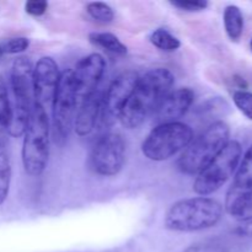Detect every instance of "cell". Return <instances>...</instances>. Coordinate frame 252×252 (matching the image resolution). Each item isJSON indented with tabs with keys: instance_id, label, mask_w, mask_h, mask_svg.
<instances>
[{
	"instance_id": "1",
	"label": "cell",
	"mask_w": 252,
	"mask_h": 252,
	"mask_svg": "<svg viewBox=\"0 0 252 252\" xmlns=\"http://www.w3.org/2000/svg\"><path fill=\"white\" fill-rule=\"evenodd\" d=\"M174 81V74L166 68L150 69L139 76L133 94L120 115L122 125L128 129L139 128L170 93Z\"/></svg>"
},
{
	"instance_id": "2",
	"label": "cell",
	"mask_w": 252,
	"mask_h": 252,
	"mask_svg": "<svg viewBox=\"0 0 252 252\" xmlns=\"http://www.w3.org/2000/svg\"><path fill=\"white\" fill-rule=\"evenodd\" d=\"M223 217V206L209 197H192L175 202L164 218L165 228L180 233L204 230L217 225Z\"/></svg>"
},
{
	"instance_id": "3",
	"label": "cell",
	"mask_w": 252,
	"mask_h": 252,
	"mask_svg": "<svg viewBox=\"0 0 252 252\" xmlns=\"http://www.w3.org/2000/svg\"><path fill=\"white\" fill-rule=\"evenodd\" d=\"M230 129L223 121L209 125L187 145L177 160V169L186 175H198L229 143Z\"/></svg>"
},
{
	"instance_id": "4",
	"label": "cell",
	"mask_w": 252,
	"mask_h": 252,
	"mask_svg": "<svg viewBox=\"0 0 252 252\" xmlns=\"http://www.w3.org/2000/svg\"><path fill=\"white\" fill-rule=\"evenodd\" d=\"M49 158V121L46 108L34 102L22 140L21 160L27 175L37 177L46 170Z\"/></svg>"
},
{
	"instance_id": "5",
	"label": "cell",
	"mask_w": 252,
	"mask_h": 252,
	"mask_svg": "<svg viewBox=\"0 0 252 252\" xmlns=\"http://www.w3.org/2000/svg\"><path fill=\"white\" fill-rule=\"evenodd\" d=\"M32 75L33 65L27 57L15 59L10 73V86L14 96V103L11 105V122L9 127V135L14 138L24 135L33 107Z\"/></svg>"
},
{
	"instance_id": "6",
	"label": "cell",
	"mask_w": 252,
	"mask_h": 252,
	"mask_svg": "<svg viewBox=\"0 0 252 252\" xmlns=\"http://www.w3.org/2000/svg\"><path fill=\"white\" fill-rule=\"evenodd\" d=\"M193 139V130L184 122L158 125L142 143V153L152 161H165L185 150Z\"/></svg>"
},
{
	"instance_id": "7",
	"label": "cell",
	"mask_w": 252,
	"mask_h": 252,
	"mask_svg": "<svg viewBox=\"0 0 252 252\" xmlns=\"http://www.w3.org/2000/svg\"><path fill=\"white\" fill-rule=\"evenodd\" d=\"M241 145L236 140H229L221 152L204 167L193 182V191L201 197L218 191L236 171L241 159Z\"/></svg>"
},
{
	"instance_id": "8",
	"label": "cell",
	"mask_w": 252,
	"mask_h": 252,
	"mask_svg": "<svg viewBox=\"0 0 252 252\" xmlns=\"http://www.w3.org/2000/svg\"><path fill=\"white\" fill-rule=\"evenodd\" d=\"M76 107H78V98H76L73 69H66L61 73V79L52 101L54 134L58 142L62 143L68 138L71 125L74 122V113Z\"/></svg>"
},
{
	"instance_id": "9",
	"label": "cell",
	"mask_w": 252,
	"mask_h": 252,
	"mask_svg": "<svg viewBox=\"0 0 252 252\" xmlns=\"http://www.w3.org/2000/svg\"><path fill=\"white\" fill-rule=\"evenodd\" d=\"M126 162V143L118 133L102 135L94 145L90 165L100 176L112 177L120 174Z\"/></svg>"
},
{
	"instance_id": "10",
	"label": "cell",
	"mask_w": 252,
	"mask_h": 252,
	"mask_svg": "<svg viewBox=\"0 0 252 252\" xmlns=\"http://www.w3.org/2000/svg\"><path fill=\"white\" fill-rule=\"evenodd\" d=\"M106 59L100 53H91L78 62L73 69L78 105L97 90L98 83L106 71Z\"/></svg>"
},
{
	"instance_id": "11",
	"label": "cell",
	"mask_w": 252,
	"mask_h": 252,
	"mask_svg": "<svg viewBox=\"0 0 252 252\" xmlns=\"http://www.w3.org/2000/svg\"><path fill=\"white\" fill-rule=\"evenodd\" d=\"M59 79L61 73L56 61L48 56L41 57L33 66L32 75L34 102L41 105L43 108L52 105Z\"/></svg>"
},
{
	"instance_id": "12",
	"label": "cell",
	"mask_w": 252,
	"mask_h": 252,
	"mask_svg": "<svg viewBox=\"0 0 252 252\" xmlns=\"http://www.w3.org/2000/svg\"><path fill=\"white\" fill-rule=\"evenodd\" d=\"M139 75L134 71H127L115 79L102 96V108L107 118H120L121 112L133 94Z\"/></svg>"
},
{
	"instance_id": "13",
	"label": "cell",
	"mask_w": 252,
	"mask_h": 252,
	"mask_svg": "<svg viewBox=\"0 0 252 252\" xmlns=\"http://www.w3.org/2000/svg\"><path fill=\"white\" fill-rule=\"evenodd\" d=\"M194 101V93L189 88H181L170 91L160 102L154 112V121L158 125L180 122Z\"/></svg>"
},
{
	"instance_id": "14",
	"label": "cell",
	"mask_w": 252,
	"mask_h": 252,
	"mask_svg": "<svg viewBox=\"0 0 252 252\" xmlns=\"http://www.w3.org/2000/svg\"><path fill=\"white\" fill-rule=\"evenodd\" d=\"M102 96L100 91L96 90L79 102L73 122L74 129L79 137H86L95 129L102 108Z\"/></svg>"
},
{
	"instance_id": "15",
	"label": "cell",
	"mask_w": 252,
	"mask_h": 252,
	"mask_svg": "<svg viewBox=\"0 0 252 252\" xmlns=\"http://www.w3.org/2000/svg\"><path fill=\"white\" fill-rule=\"evenodd\" d=\"M225 208L233 218L241 223L252 220V189L238 191L230 187L226 194Z\"/></svg>"
},
{
	"instance_id": "16",
	"label": "cell",
	"mask_w": 252,
	"mask_h": 252,
	"mask_svg": "<svg viewBox=\"0 0 252 252\" xmlns=\"http://www.w3.org/2000/svg\"><path fill=\"white\" fill-rule=\"evenodd\" d=\"M224 29L231 41H239L244 31V16L240 7L236 5H228L223 14Z\"/></svg>"
},
{
	"instance_id": "17",
	"label": "cell",
	"mask_w": 252,
	"mask_h": 252,
	"mask_svg": "<svg viewBox=\"0 0 252 252\" xmlns=\"http://www.w3.org/2000/svg\"><path fill=\"white\" fill-rule=\"evenodd\" d=\"M89 39L93 44L116 56H125L128 52L127 46L111 32H93L89 34Z\"/></svg>"
},
{
	"instance_id": "18",
	"label": "cell",
	"mask_w": 252,
	"mask_h": 252,
	"mask_svg": "<svg viewBox=\"0 0 252 252\" xmlns=\"http://www.w3.org/2000/svg\"><path fill=\"white\" fill-rule=\"evenodd\" d=\"M11 122V102L5 84L0 79V148L6 147L9 127Z\"/></svg>"
},
{
	"instance_id": "19",
	"label": "cell",
	"mask_w": 252,
	"mask_h": 252,
	"mask_svg": "<svg viewBox=\"0 0 252 252\" xmlns=\"http://www.w3.org/2000/svg\"><path fill=\"white\" fill-rule=\"evenodd\" d=\"M231 189L238 191H246L252 189V145L245 153L240 165L236 169L235 179L231 185Z\"/></svg>"
},
{
	"instance_id": "20",
	"label": "cell",
	"mask_w": 252,
	"mask_h": 252,
	"mask_svg": "<svg viewBox=\"0 0 252 252\" xmlns=\"http://www.w3.org/2000/svg\"><path fill=\"white\" fill-rule=\"evenodd\" d=\"M150 42L153 46L164 52H175L181 47V41L167 30L158 29L150 34Z\"/></svg>"
},
{
	"instance_id": "21",
	"label": "cell",
	"mask_w": 252,
	"mask_h": 252,
	"mask_svg": "<svg viewBox=\"0 0 252 252\" xmlns=\"http://www.w3.org/2000/svg\"><path fill=\"white\" fill-rule=\"evenodd\" d=\"M11 182V164L5 148H0V206L5 203Z\"/></svg>"
},
{
	"instance_id": "22",
	"label": "cell",
	"mask_w": 252,
	"mask_h": 252,
	"mask_svg": "<svg viewBox=\"0 0 252 252\" xmlns=\"http://www.w3.org/2000/svg\"><path fill=\"white\" fill-rule=\"evenodd\" d=\"M86 12L94 20L102 24H111L115 19V11L108 4L102 1H93L86 5Z\"/></svg>"
},
{
	"instance_id": "23",
	"label": "cell",
	"mask_w": 252,
	"mask_h": 252,
	"mask_svg": "<svg viewBox=\"0 0 252 252\" xmlns=\"http://www.w3.org/2000/svg\"><path fill=\"white\" fill-rule=\"evenodd\" d=\"M234 103L246 118L252 121V93L246 90H238L233 95Z\"/></svg>"
},
{
	"instance_id": "24",
	"label": "cell",
	"mask_w": 252,
	"mask_h": 252,
	"mask_svg": "<svg viewBox=\"0 0 252 252\" xmlns=\"http://www.w3.org/2000/svg\"><path fill=\"white\" fill-rule=\"evenodd\" d=\"M30 47V39L26 37H16L5 42L1 46L4 54H19Z\"/></svg>"
},
{
	"instance_id": "25",
	"label": "cell",
	"mask_w": 252,
	"mask_h": 252,
	"mask_svg": "<svg viewBox=\"0 0 252 252\" xmlns=\"http://www.w3.org/2000/svg\"><path fill=\"white\" fill-rule=\"evenodd\" d=\"M171 5L182 11L199 12L208 7V1L206 0H175V1H171Z\"/></svg>"
},
{
	"instance_id": "26",
	"label": "cell",
	"mask_w": 252,
	"mask_h": 252,
	"mask_svg": "<svg viewBox=\"0 0 252 252\" xmlns=\"http://www.w3.org/2000/svg\"><path fill=\"white\" fill-rule=\"evenodd\" d=\"M48 10V2L44 0H30L25 4V11L33 17H39L44 15Z\"/></svg>"
},
{
	"instance_id": "27",
	"label": "cell",
	"mask_w": 252,
	"mask_h": 252,
	"mask_svg": "<svg viewBox=\"0 0 252 252\" xmlns=\"http://www.w3.org/2000/svg\"><path fill=\"white\" fill-rule=\"evenodd\" d=\"M184 252H224L223 249L214 243H198L187 248Z\"/></svg>"
},
{
	"instance_id": "28",
	"label": "cell",
	"mask_w": 252,
	"mask_h": 252,
	"mask_svg": "<svg viewBox=\"0 0 252 252\" xmlns=\"http://www.w3.org/2000/svg\"><path fill=\"white\" fill-rule=\"evenodd\" d=\"M239 233L246 236H252V220L244 221L240 228H239Z\"/></svg>"
},
{
	"instance_id": "29",
	"label": "cell",
	"mask_w": 252,
	"mask_h": 252,
	"mask_svg": "<svg viewBox=\"0 0 252 252\" xmlns=\"http://www.w3.org/2000/svg\"><path fill=\"white\" fill-rule=\"evenodd\" d=\"M2 54H4V52H2V48H1V46H0V57H1Z\"/></svg>"
},
{
	"instance_id": "30",
	"label": "cell",
	"mask_w": 252,
	"mask_h": 252,
	"mask_svg": "<svg viewBox=\"0 0 252 252\" xmlns=\"http://www.w3.org/2000/svg\"><path fill=\"white\" fill-rule=\"evenodd\" d=\"M250 49H251V52H252V38H251V41H250Z\"/></svg>"
}]
</instances>
